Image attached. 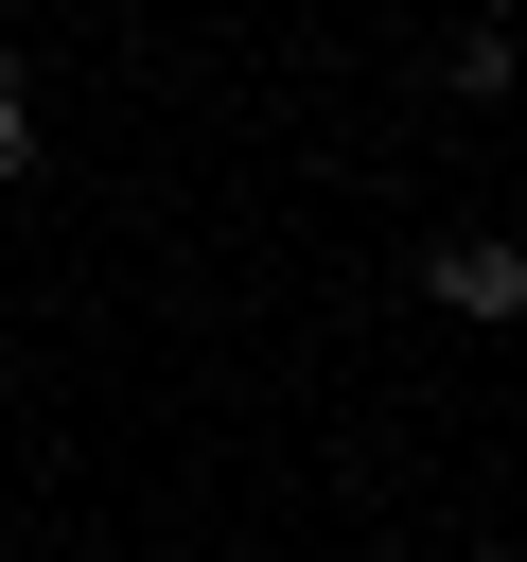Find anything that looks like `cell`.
<instances>
[{
    "label": "cell",
    "mask_w": 527,
    "mask_h": 562,
    "mask_svg": "<svg viewBox=\"0 0 527 562\" xmlns=\"http://www.w3.org/2000/svg\"><path fill=\"white\" fill-rule=\"evenodd\" d=\"M18 158H35V123H18V53H0V176H18Z\"/></svg>",
    "instance_id": "2"
},
{
    "label": "cell",
    "mask_w": 527,
    "mask_h": 562,
    "mask_svg": "<svg viewBox=\"0 0 527 562\" xmlns=\"http://www.w3.org/2000/svg\"><path fill=\"white\" fill-rule=\"evenodd\" d=\"M422 299H439V316H474V334H509V316H527V246H492V228H474V246H439V263H422Z\"/></svg>",
    "instance_id": "1"
}]
</instances>
